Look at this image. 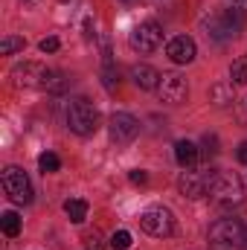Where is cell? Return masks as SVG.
<instances>
[{
	"instance_id": "cell-19",
	"label": "cell",
	"mask_w": 247,
	"mask_h": 250,
	"mask_svg": "<svg viewBox=\"0 0 247 250\" xmlns=\"http://www.w3.org/2000/svg\"><path fill=\"white\" fill-rule=\"evenodd\" d=\"M230 73H233V79H236L239 84H247V56H242L239 62L233 64V70H230Z\"/></svg>"
},
{
	"instance_id": "cell-23",
	"label": "cell",
	"mask_w": 247,
	"mask_h": 250,
	"mask_svg": "<svg viewBox=\"0 0 247 250\" xmlns=\"http://www.w3.org/2000/svg\"><path fill=\"white\" fill-rule=\"evenodd\" d=\"M123 3H134V0H123Z\"/></svg>"
},
{
	"instance_id": "cell-14",
	"label": "cell",
	"mask_w": 247,
	"mask_h": 250,
	"mask_svg": "<svg viewBox=\"0 0 247 250\" xmlns=\"http://www.w3.org/2000/svg\"><path fill=\"white\" fill-rule=\"evenodd\" d=\"M64 212L70 215L73 224H82V221L87 218V201H82V198H70V201L64 204Z\"/></svg>"
},
{
	"instance_id": "cell-4",
	"label": "cell",
	"mask_w": 247,
	"mask_h": 250,
	"mask_svg": "<svg viewBox=\"0 0 247 250\" xmlns=\"http://www.w3.org/2000/svg\"><path fill=\"white\" fill-rule=\"evenodd\" d=\"M12 84L15 87H50L53 84V70L41 62H23L12 67Z\"/></svg>"
},
{
	"instance_id": "cell-15",
	"label": "cell",
	"mask_w": 247,
	"mask_h": 250,
	"mask_svg": "<svg viewBox=\"0 0 247 250\" xmlns=\"http://www.w3.org/2000/svg\"><path fill=\"white\" fill-rule=\"evenodd\" d=\"M23 47H26V41L18 38V35H6V38L0 41V53H3V56H15V53H21Z\"/></svg>"
},
{
	"instance_id": "cell-9",
	"label": "cell",
	"mask_w": 247,
	"mask_h": 250,
	"mask_svg": "<svg viewBox=\"0 0 247 250\" xmlns=\"http://www.w3.org/2000/svg\"><path fill=\"white\" fill-rule=\"evenodd\" d=\"M137 134H140V123H137L131 114L117 111V114L111 117V140H114V143L125 146V143H131Z\"/></svg>"
},
{
	"instance_id": "cell-16",
	"label": "cell",
	"mask_w": 247,
	"mask_h": 250,
	"mask_svg": "<svg viewBox=\"0 0 247 250\" xmlns=\"http://www.w3.org/2000/svg\"><path fill=\"white\" fill-rule=\"evenodd\" d=\"M0 224H3V233H6L9 239H15V236L21 233V218H18V212H3Z\"/></svg>"
},
{
	"instance_id": "cell-3",
	"label": "cell",
	"mask_w": 247,
	"mask_h": 250,
	"mask_svg": "<svg viewBox=\"0 0 247 250\" xmlns=\"http://www.w3.org/2000/svg\"><path fill=\"white\" fill-rule=\"evenodd\" d=\"M64 120H67V128L73 131V134H79V137H90V134H96V128H99V111L87 102V99H70L67 102V108H64Z\"/></svg>"
},
{
	"instance_id": "cell-7",
	"label": "cell",
	"mask_w": 247,
	"mask_h": 250,
	"mask_svg": "<svg viewBox=\"0 0 247 250\" xmlns=\"http://www.w3.org/2000/svg\"><path fill=\"white\" fill-rule=\"evenodd\" d=\"M128 41H131V47L140 50V53H154V50L163 44V29H160L157 23L145 21V23L134 26V32L128 35Z\"/></svg>"
},
{
	"instance_id": "cell-2",
	"label": "cell",
	"mask_w": 247,
	"mask_h": 250,
	"mask_svg": "<svg viewBox=\"0 0 247 250\" xmlns=\"http://www.w3.org/2000/svg\"><path fill=\"white\" fill-rule=\"evenodd\" d=\"M206 195L218 207H239L245 201V184L236 172H212Z\"/></svg>"
},
{
	"instance_id": "cell-13",
	"label": "cell",
	"mask_w": 247,
	"mask_h": 250,
	"mask_svg": "<svg viewBox=\"0 0 247 250\" xmlns=\"http://www.w3.org/2000/svg\"><path fill=\"white\" fill-rule=\"evenodd\" d=\"M175 160H178L184 169H192V166L198 163V146H195V143H189V140L175 143Z\"/></svg>"
},
{
	"instance_id": "cell-22",
	"label": "cell",
	"mask_w": 247,
	"mask_h": 250,
	"mask_svg": "<svg viewBox=\"0 0 247 250\" xmlns=\"http://www.w3.org/2000/svg\"><path fill=\"white\" fill-rule=\"evenodd\" d=\"M236 157H239V163H247V143H242V146H239Z\"/></svg>"
},
{
	"instance_id": "cell-18",
	"label": "cell",
	"mask_w": 247,
	"mask_h": 250,
	"mask_svg": "<svg viewBox=\"0 0 247 250\" xmlns=\"http://www.w3.org/2000/svg\"><path fill=\"white\" fill-rule=\"evenodd\" d=\"M111 248L114 250H128L131 248V233H128V230H117V233L111 236Z\"/></svg>"
},
{
	"instance_id": "cell-11",
	"label": "cell",
	"mask_w": 247,
	"mask_h": 250,
	"mask_svg": "<svg viewBox=\"0 0 247 250\" xmlns=\"http://www.w3.org/2000/svg\"><path fill=\"white\" fill-rule=\"evenodd\" d=\"M195 41L189 38V35H178V38H172L169 41V47H166V56L172 59L175 64H189L195 59Z\"/></svg>"
},
{
	"instance_id": "cell-5",
	"label": "cell",
	"mask_w": 247,
	"mask_h": 250,
	"mask_svg": "<svg viewBox=\"0 0 247 250\" xmlns=\"http://www.w3.org/2000/svg\"><path fill=\"white\" fill-rule=\"evenodd\" d=\"M140 227L154 239H166V236L175 233V215L163 207H154V209H145L140 215Z\"/></svg>"
},
{
	"instance_id": "cell-1",
	"label": "cell",
	"mask_w": 247,
	"mask_h": 250,
	"mask_svg": "<svg viewBox=\"0 0 247 250\" xmlns=\"http://www.w3.org/2000/svg\"><path fill=\"white\" fill-rule=\"evenodd\" d=\"M212 250H247V224L239 218H218L209 227Z\"/></svg>"
},
{
	"instance_id": "cell-10",
	"label": "cell",
	"mask_w": 247,
	"mask_h": 250,
	"mask_svg": "<svg viewBox=\"0 0 247 250\" xmlns=\"http://www.w3.org/2000/svg\"><path fill=\"white\" fill-rule=\"evenodd\" d=\"M209 181H212V169L209 172H189L186 169L181 175V181H178V189L186 198H204L206 189H209Z\"/></svg>"
},
{
	"instance_id": "cell-17",
	"label": "cell",
	"mask_w": 247,
	"mask_h": 250,
	"mask_svg": "<svg viewBox=\"0 0 247 250\" xmlns=\"http://www.w3.org/2000/svg\"><path fill=\"white\" fill-rule=\"evenodd\" d=\"M38 166H41V172L47 175V172H59V169H62V160H59V154L44 151V154L38 157Z\"/></svg>"
},
{
	"instance_id": "cell-12",
	"label": "cell",
	"mask_w": 247,
	"mask_h": 250,
	"mask_svg": "<svg viewBox=\"0 0 247 250\" xmlns=\"http://www.w3.org/2000/svg\"><path fill=\"white\" fill-rule=\"evenodd\" d=\"M131 79H134V84L143 87V90H154V87L160 84V73H157L154 67H148V64H137V67L131 70Z\"/></svg>"
},
{
	"instance_id": "cell-6",
	"label": "cell",
	"mask_w": 247,
	"mask_h": 250,
	"mask_svg": "<svg viewBox=\"0 0 247 250\" xmlns=\"http://www.w3.org/2000/svg\"><path fill=\"white\" fill-rule=\"evenodd\" d=\"M3 192L15 204H29L32 201V184L23 175V169H18V166H6L3 169Z\"/></svg>"
},
{
	"instance_id": "cell-20",
	"label": "cell",
	"mask_w": 247,
	"mask_h": 250,
	"mask_svg": "<svg viewBox=\"0 0 247 250\" xmlns=\"http://www.w3.org/2000/svg\"><path fill=\"white\" fill-rule=\"evenodd\" d=\"M38 47H41V53H56L59 50V38H44Z\"/></svg>"
},
{
	"instance_id": "cell-8",
	"label": "cell",
	"mask_w": 247,
	"mask_h": 250,
	"mask_svg": "<svg viewBox=\"0 0 247 250\" xmlns=\"http://www.w3.org/2000/svg\"><path fill=\"white\" fill-rule=\"evenodd\" d=\"M157 93H160L163 102H169V105H181L186 96H189L186 76H181V73H163V76H160V84H157Z\"/></svg>"
},
{
	"instance_id": "cell-21",
	"label": "cell",
	"mask_w": 247,
	"mask_h": 250,
	"mask_svg": "<svg viewBox=\"0 0 247 250\" xmlns=\"http://www.w3.org/2000/svg\"><path fill=\"white\" fill-rule=\"evenodd\" d=\"M148 178H145V172H140V169H134L131 172V184H145Z\"/></svg>"
}]
</instances>
